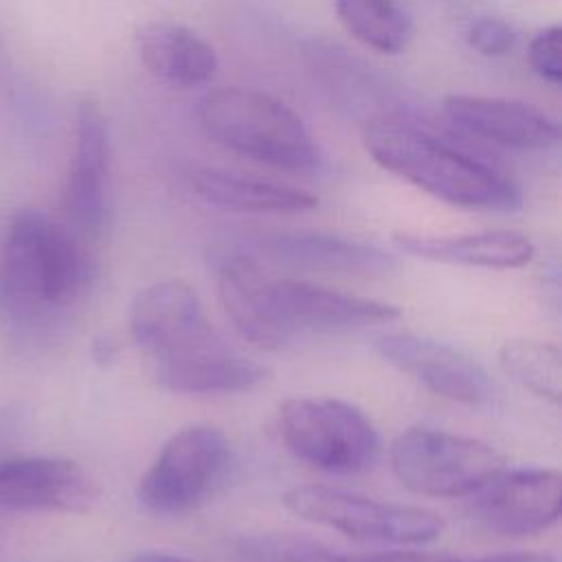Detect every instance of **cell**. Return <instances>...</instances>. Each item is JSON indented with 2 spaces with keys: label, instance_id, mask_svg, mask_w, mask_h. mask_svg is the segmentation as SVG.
<instances>
[{
  "label": "cell",
  "instance_id": "cell-1",
  "mask_svg": "<svg viewBox=\"0 0 562 562\" xmlns=\"http://www.w3.org/2000/svg\"><path fill=\"white\" fill-rule=\"evenodd\" d=\"M362 145L382 169L448 204L501 213L522 204V193L512 178L404 112L364 121Z\"/></svg>",
  "mask_w": 562,
  "mask_h": 562
},
{
  "label": "cell",
  "instance_id": "cell-2",
  "mask_svg": "<svg viewBox=\"0 0 562 562\" xmlns=\"http://www.w3.org/2000/svg\"><path fill=\"white\" fill-rule=\"evenodd\" d=\"M202 130L233 154L285 171H314L321 149L301 116L277 97L246 86H222L198 103Z\"/></svg>",
  "mask_w": 562,
  "mask_h": 562
},
{
  "label": "cell",
  "instance_id": "cell-3",
  "mask_svg": "<svg viewBox=\"0 0 562 562\" xmlns=\"http://www.w3.org/2000/svg\"><path fill=\"white\" fill-rule=\"evenodd\" d=\"M94 272L86 241L59 217L24 209L13 215L2 252L4 290L31 310L75 301Z\"/></svg>",
  "mask_w": 562,
  "mask_h": 562
},
{
  "label": "cell",
  "instance_id": "cell-4",
  "mask_svg": "<svg viewBox=\"0 0 562 562\" xmlns=\"http://www.w3.org/2000/svg\"><path fill=\"white\" fill-rule=\"evenodd\" d=\"M281 437L303 463L329 474H358L378 461L380 437L371 419L336 397H288L279 411Z\"/></svg>",
  "mask_w": 562,
  "mask_h": 562
},
{
  "label": "cell",
  "instance_id": "cell-5",
  "mask_svg": "<svg viewBox=\"0 0 562 562\" xmlns=\"http://www.w3.org/2000/svg\"><path fill=\"white\" fill-rule=\"evenodd\" d=\"M395 479L411 492L432 498L470 496L505 468L490 443L435 428H408L389 448Z\"/></svg>",
  "mask_w": 562,
  "mask_h": 562
},
{
  "label": "cell",
  "instance_id": "cell-6",
  "mask_svg": "<svg viewBox=\"0 0 562 562\" xmlns=\"http://www.w3.org/2000/svg\"><path fill=\"white\" fill-rule=\"evenodd\" d=\"M231 468V443L220 428L191 424L173 432L138 479V503L158 516H178L204 503Z\"/></svg>",
  "mask_w": 562,
  "mask_h": 562
},
{
  "label": "cell",
  "instance_id": "cell-7",
  "mask_svg": "<svg viewBox=\"0 0 562 562\" xmlns=\"http://www.w3.org/2000/svg\"><path fill=\"white\" fill-rule=\"evenodd\" d=\"M281 503L294 516L362 542L422 544L443 531L437 512L415 505L378 501L325 485H296Z\"/></svg>",
  "mask_w": 562,
  "mask_h": 562
},
{
  "label": "cell",
  "instance_id": "cell-8",
  "mask_svg": "<svg viewBox=\"0 0 562 562\" xmlns=\"http://www.w3.org/2000/svg\"><path fill=\"white\" fill-rule=\"evenodd\" d=\"M261 316L268 349H277L307 331H347L393 323L402 316V310L393 303L336 292L307 281L281 279L266 270Z\"/></svg>",
  "mask_w": 562,
  "mask_h": 562
},
{
  "label": "cell",
  "instance_id": "cell-9",
  "mask_svg": "<svg viewBox=\"0 0 562 562\" xmlns=\"http://www.w3.org/2000/svg\"><path fill=\"white\" fill-rule=\"evenodd\" d=\"M222 241L259 263L294 270L382 274L395 268L393 255L375 246L310 228H250Z\"/></svg>",
  "mask_w": 562,
  "mask_h": 562
},
{
  "label": "cell",
  "instance_id": "cell-10",
  "mask_svg": "<svg viewBox=\"0 0 562 562\" xmlns=\"http://www.w3.org/2000/svg\"><path fill=\"white\" fill-rule=\"evenodd\" d=\"M130 334L156 364L193 356L224 340L206 321L198 294L182 281L143 288L130 305Z\"/></svg>",
  "mask_w": 562,
  "mask_h": 562
},
{
  "label": "cell",
  "instance_id": "cell-11",
  "mask_svg": "<svg viewBox=\"0 0 562 562\" xmlns=\"http://www.w3.org/2000/svg\"><path fill=\"white\" fill-rule=\"evenodd\" d=\"M468 516L498 536H533L560 518L562 479L551 468H503L468 496Z\"/></svg>",
  "mask_w": 562,
  "mask_h": 562
},
{
  "label": "cell",
  "instance_id": "cell-12",
  "mask_svg": "<svg viewBox=\"0 0 562 562\" xmlns=\"http://www.w3.org/2000/svg\"><path fill=\"white\" fill-rule=\"evenodd\" d=\"M110 132L101 108L77 105L70 167L61 191L64 222L88 244L105 233L110 220Z\"/></svg>",
  "mask_w": 562,
  "mask_h": 562
},
{
  "label": "cell",
  "instance_id": "cell-13",
  "mask_svg": "<svg viewBox=\"0 0 562 562\" xmlns=\"http://www.w3.org/2000/svg\"><path fill=\"white\" fill-rule=\"evenodd\" d=\"M378 356L426 391L459 404H481L492 395L487 371L465 351L426 336L393 331L373 340Z\"/></svg>",
  "mask_w": 562,
  "mask_h": 562
},
{
  "label": "cell",
  "instance_id": "cell-14",
  "mask_svg": "<svg viewBox=\"0 0 562 562\" xmlns=\"http://www.w3.org/2000/svg\"><path fill=\"white\" fill-rule=\"evenodd\" d=\"M88 472L61 457L0 459V505L18 512H83L94 501Z\"/></svg>",
  "mask_w": 562,
  "mask_h": 562
},
{
  "label": "cell",
  "instance_id": "cell-15",
  "mask_svg": "<svg viewBox=\"0 0 562 562\" xmlns=\"http://www.w3.org/2000/svg\"><path fill=\"white\" fill-rule=\"evenodd\" d=\"M443 114L465 134L509 149H547L560 138L549 114L516 99L450 94L443 99Z\"/></svg>",
  "mask_w": 562,
  "mask_h": 562
},
{
  "label": "cell",
  "instance_id": "cell-16",
  "mask_svg": "<svg viewBox=\"0 0 562 562\" xmlns=\"http://www.w3.org/2000/svg\"><path fill=\"white\" fill-rule=\"evenodd\" d=\"M393 244L417 259L472 268H520L536 255L533 241L520 231H479L465 235L395 233Z\"/></svg>",
  "mask_w": 562,
  "mask_h": 562
},
{
  "label": "cell",
  "instance_id": "cell-17",
  "mask_svg": "<svg viewBox=\"0 0 562 562\" xmlns=\"http://www.w3.org/2000/svg\"><path fill=\"white\" fill-rule=\"evenodd\" d=\"M136 50L143 66L171 86H202L217 72L215 48L195 31L173 22H151L138 29Z\"/></svg>",
  "mask_w": 562,
  "mask_h": 562
},
{
  "label": "cell",
  "instance_id": "cell-18",
  "mask_svg": "<svg viewBox=\"0 0 562 562\" xmlns=\"http://www.w3.org/2000/svg\"><path fill=\"white\" fill-rule=\"evenodd\" d=\"M268 367L237 353L226 340L193 356L158 362V382L173 393H244L268 380Z\"/></svg>",
  "mask_w": 562,
  "mask_h": 562
},
{
  "label": "cell",
  "instance_id": "cell-19",
  "mask_svg": "<svg viewBox=\"0 0 562 562\" xmlns=\"http://www.w3.org/2000/svg\"><path fill=\"white\" fill-rule=\"evenodd\" d=\"M187 178L198 198L226 211L303 213L318 204V198L305 189L215 167H193Z\"/></svg>",
  "mask_w": 562,
  "mask_h": 562
},
{
  "label": "cell",
  "instance_id": "cell-20",
  "mask_svg": "<svg viewBox=\"0 0 562 562\" xmlns=\"http://www.w3.org/2000/svg\"><path fill=\"white\" fill-rule=\"evenodd\" d=\"M305 59L331 99L351 110V114L364 112V121L380 114H393L386 108V88L367 66L338 44H331L329 40H310L305 42Z\"/></svg>",
  "mask_w": 562,
  "mask_h": 562
},
{
  "label": "cell",
  "instance_id": "cell-21",
  "mask_svg": "<svg viewBox=\"0 0 562 562\" xmlns=\"http://www.w3.org/2000/svg\"><path fill=\"white\" fill-rule=\"evenodd\" d=\"M338 20L367 48L397 55L413 37V15L404 0H331Z\"/></svg>",
  "mask_w": 562,
  "mask_h": 562
},
{
  "label": "cell",
  "instance_id": "cell-22",
  "mask_svg": "<svg viewBox=\"0 0 562 562\" xmlns=\"http://www.w3.org/2000/svg\"><path fill=\"white\" fill-rule=\"evenodd\" d=\"M501 369L533 395L560 404L562 397V358L551 342L533 338H509L498 349Z\"/></svg>",
  "mask_w": 562,
  "mask_h": 562
},
{
  "label": "cell",
  "instance_id": "cell-23",
  "mask_svg": "<svg viewBox=\"0 0 562 562\" xmlns=\"http://www.w3.org/2000/svg\"><path fill=\"white\" fill-rule=\"evenodd\" d=\"M255 558L261 562H454L457 555L446 551L419 549H391V551H331L314 542L301 540H257L252 547Z\"/></svg>",
  "mask_w": 562,
  "mask_h": 562
},
{
  "label": "cell",
  "instance_id": "cell-24",
  "mask_svg": "<svg viewBox=\"0 0 562 562\" xmlns=\"http://www.w3.org/2000/svg\"><path fill=\"white\" fill-rule=\"evenodd\" d=\"M465 42L483 57H505L518 44L516 29L496 15H479L465 29Z\"/></svg>",
  "mask_w": 562,
  "mask_h": 562
},
{
  "label": "cell",
  "instance_id": "cell-25",
  "mask_svg": "<svg viewBox=\"0 0 562 562\" xmlns=\"http://www.w3.org/2000/svg\"><path fill=\"white\" fill-rule=\"evenodd\" d=\"M529 64L544 81L562 83V29L551 24L538 31L529 42Z\"/></svg>",
  "mask_w": 562,
  "mask_h": 562
},
{
  "label": "cell",
  "instance_id": "cell-26",
  "mask_svg": "<svg viewBox=\"0 0 562 562\" xmlns=\"http://www.w3.org/2000/svg\"><path fill=\"white\" fill-rule=\"evenodd\" d=\"M454 562H558L553 553L544 551H505V553H492L474 560H454Z\"/></svg>",
  "mask_w": 562,
  "mask_h": 562
},
{
  "label": "cell",
  "instance_id": "cell-27",
  "mask_svg": "<svg viewBox=\"0 0 562 562\" xmlns=\"http://www.w3.org/2000/svg\"><path fill=\"white\" fill-rule=\"evenodd\" d=\"M130 562H193V560H187V558H180V555H173V553H158V551H149V553H140L136 555L134 560Z\"/></svg>",
  "mask_w": 562,
  "mask_h": 562
}]
</instances>
